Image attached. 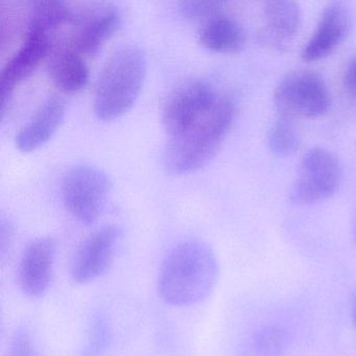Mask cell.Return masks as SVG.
<instances>
[{
	"instance_id": "6da1fadb",
	"label": "cell",
	"mask_w": 356,
	"mask_h": 356,
	"mask_svg": "<svg viewBox=\"0 0 356 356\" xmlns=\"http://www.w3.org/2000/svg\"><path fill=\"white\" fill-rule=\"evenodd\" d=\"M218 273L213 251L203 241L187 239L175 245L164 259L158 291L170 305H193L210 295Z\"/></svg>"
},
{
	"instance_id": "7a4b0ae2",
	"label": "cell",
	"mask_w": 356,
	"mask_h": 356,
	"mask_svg": "<svg viewBox=\"0 0 356 356\" xmlns=\"http://www.w3.org/2000/svg\"><path fill=\"white\" fill-rule=\"evenodd\" d=\"M235 112L236 108L230 97H220L197 122L170 136L163 155L165 168L175 174H185L207 164L226 138Z\"/></svg>"
},
{
	"instance_id": "3957f363",
	"label": "cell",
	"mask_w": 356,
	"mask_h": 356,
	"mask_svg": "<svg viewBox=\"0 0 356 356\" xmlns=\"http://www.w3.org/2000/svg\"><path fill=\"white\" fill-rule=\"evenodd\" d=\"M147 72L145 53L137 45L118 47L108 58L97 81L95 110L101 120L124 114L136 101Z\"/></svg>"
},
{
	"instance_id": "277c9868",
	"label": "cell",
	"mask_w": 356,
	"mask_h": 356,
	"mask_svg": "<svg viewBox=\"0 0 356 356\" xmlns=\"http://www.w3.org/2000/svg\"><path fill=\"white\" fill-rule=\"evenodd\" d=\"M274 103L280 115L318 118L331 108V95L320 74L297 70L286 74L274 91Z\"/></svg>"
},
{
	"instance_id": "5b68a950",
	"label": "cell",
	"mask_w": 356,
	"mask_h": 356,
	"mask_svg": "<svg viewBox=\"0 0 356 356\" xmlns=\"http://www.w3.org/2000/svg\"><path fill=\"white\" fill-rule=\"evenodd\" d=\"M109 177L91 164L70 168L62 181V197L68 211L85 225L97 220L109 195Z\"/></svg>"
},
{
	"instance_id": "8992f818",
	"label": "cell",
	"mask_w": 356,
	"mask_h": 356,
	"mask_svg": "<svg viewBox=\"0 0 356 356\" xmlns=\"http://www.w3.org/2000/svg\"><path fill=\"white\" fill-rule=\"evenodd\" d=\"M343 168L334 154L314 147L304 154L291 188V199L299 205L320 203L334 195L341 184Z\"/></svg>"
},
{
	"instance_id": "52a82bcc",
	"label": "cell",
	"mask_w": 356,
	"mask_h": 356,
	"mask_svg": "<svg viewBox=\"0 0 356 356\" xmlns=\"http://www.w3.org/2000/svg\"><path fill=\"white\" fill-rule=\"evenodd\" d=\"M220 97L205 81L188 80L179 85L166 99L162 120L170 136L188 128L207 113Z\"/></svg>"
},
{
	"instance_id": "ba28073f",
	"label": "cell",
	"mask_w": 356,
	"mask_h": 356,
	"mask_svg": "<svg viewBox=\"0 0 356 356\" xmlns=\"http://www.w3.org/2000/svg\"><path fill=\"white\" fill-rule=\"evenodd\" d=\"M120 237V229L112 225L91 233L72 260L70 273L74 281L85 284L103 276L113 261Z\"/></svg>"
},
{
	"instance_id": "9c48e42d",
	"label": "cell",
	"mask_w": 356,
	"mask_h": 356,
	"mask_svg": "<svg viewBox=\"0 0 356 356\" xmlns=\"http://www.w3.org/2000/svg\"><path fill=\"white\" fill-rule=\"evenodd\" d=\"M352 12L345 3L332 1L323 10L316 31L302 49V59L316 62L332 54L352 28Z\"/></svg>"
},
{
	"instance_id": "30bf717a",
	"label": "cell",
	"mask_w": 356,
	"mask_h": 356,
	"mask_svg": "<svg viewBox=\"0 0 356 356\" xmlns=\"http://www.w3.org/2000/svg\"><path fill=\"white\" fill-rule=\"evenodd\" d=\"M24 42L17 53L3 66L0 74V114L5 115L16 84L30 76L51 49L49 35L26 33Z\"/></svg>"
},
{
	"instance_id": "8fae6325",
	"label": "cell",
	"mask_w": 356,
	"mask_h": 356,
	"mask_svg": "<svg viewBox=\"0 0 356 356\" xmlns=\"http://www.w3.org/2000/svg\"><path fill=\"white\" fill-rule=\"evenodd\" d=\"M120 19L118 10L110 6L76 13L67 47L82 56L95 55L118 30Z\"/></svg>"
},
{
	"instance_id": "7c38bea8",
	"label": "cell",
	"mask_w": 356,
	"mask_h": 356,
	"mask_svg": "<svg viewBox=\"0 0 356 356\" xmlns=\"http://www.w3.org/2000/svg\"><path fill=\"white\" fill-rule=\"evenodd\" d=\"M56 249L51 237H39L26 248L18 268V282L24 295L39 298L47 293L53 279Z\"/></svg>"
},
{
	"instance_id": "4fadbf2b",
	"label": "cell",
	"mask_w": 356,
	"mask_h": 356,
	"mask_svg": "<svg viewBox=\"0 0 356 356\" xmlns=\"http://www.w3.org/2000/svg\"><path fill=\"white\" fill-rule=\"evenodd\" d=\"M65 113V103L58 95H51L35 112L15 137L16 147L22 152H32L44 145L57 131Z\"/></svg>"
},
{
	"instance_id": "5bb4252c",
	"label": "cell",
	"mask_w": 356,
	"mask_h": 356,
	"mask_svg": "<svg viewBox=\"0 0 356 356\" xmlns=\"http://www.w3.org/2000/svg\"><path fill=\"white\" fill-rule=\"evenodd\" d=\"M264 40L275 49H286L299 33L302 12L298 3L289 0H272L264 3Z\"/></svg>"
},
{
	"instance_id": "9a60e30c",
	"label": "cell",
	"mask_w": 356,
	"mask_h": 356,
	"mask_svg": "<svg viewBox=\"0 0 356 356\" xmlns=\"http://www.w3.org/2000/svg\"><path fill=\"white\" fill-rule=\"evenodd\" d=\"M200 42L214 53H237L245 44V33L237 20L222 13L216 14L200 30Z\"/></svg>"
},
{
	"instance_id": "2e32d148",
	"label": "cell",
	"mask_w": 356,
	"mask_h": 356,
	"mask_svg": "<svg viewBox=\"0 0 356 356\" xmlns=\"http://www.w3.org/2000/svg\"><path fill=\"white\" fill-rule=\"evenodd\" d=\"M49 72L54 83L66 92L81 90L88 81L86 62L81 54L67 45L54 53L49 63Z\"/></svg>"
},
{
	"instance_id": "e0dca14e",
	"label": "cell",
	"mask_w": 356,
	"mask_h": 356,
	"mask_svg": "<svg viewBox=\"0 0 356 356\" xmlns=\"http://www.w3.org/2000/svg\"><path fill=\"white\" fill-rule=\"evenodd\" d=\"M74 12L67 3L57 0H41L31 3L26 33L39 32L49 34L61 24L72 22Z\"/></svg>"
},
{
	"instance_id": "ac0fdd59",
	"label": "cell",
	"mask_w": 356,
	"mask_h": 356,
	"mask_svg": "<svg viewBox=\"0 0 356 356\" xmlns=\"http://www.w3.org/2000/svg\"><path fill=\"white\" fill-rule=\"evenodd\" d=\"M301 137L293 118L279 116L268 131V145L270 151L275 155L286 157L299 149Z\"/></svg>"
},
{
	"instance_id": "d6986e66",
	"label": "cell",
	"mask_w": 356,
	"mask_h": 356,
	"mask_svg": "<svg viewBox=\"0 0 356 356\" xmlns=\"http://www.w3.org/2000/svg\"><path fill=\"white\" fill-rule=\"evenodd\" d=\"M110 326L105 314H95L89 328L87 343L81 356H101L110 341Z\"/></svg>"
},
{
	"instance_id": "ffe728a7",
	"label": "cell",
	"mask_w": 356,
	"mask_h": 356,
	"mask_svg": "<svg viewBox=\"0 0 356 356\" xmlns=\"http://www.w3.org/2000/svg\"><path fill=\"white\" fill-rule=\"evenodd\" d=\"M225 3L214 0H187L179 3V10L183 15L191 19H209L216 14L222 13Z\"/></svg>"
},
{
	"instance_id": "44dd1931",
	"label": "cell",
	"mask_w": 356,
	"mask_h": 356,
	"mask_svg": "<svg viewBox=\"0 0 356 356\" xmlns=\"http://www.w3.org/2000/svg\"><path fill=\"white\" fill-rule=\"evenodd\" d=\"M7 356H38L34 341L26 328H19L12 337Z\"/></svg>"
},
{
	"instance_id": "7402d4cb",
	"label": "cell",
	"mask_w": 356,
	"mask_h": 356,
	"mask_svg": "<svg viewBox=\"0 0 356 356\" xmlns=\"http://www.w3.org/2000/svg\"><path fill=\"white\" fill-rule=\"evenodd\" d=\"M343 86L350 95L356 99V57L350 61L343 74Z\"/></svg>"
},
{
	"instance_id": "603a6c76",
	"label": "cell",
	"mask_w": 356,
	"mask_h": 356,
	"mask_svg": "<svg viewBox=\"0 0 356 356\" xmlns=\"http://www.w3.org/2000/svg\"><path fill=\"white\" fill-rule=\"evenodd\" d=\"M12 237H13V229L11 225L3 220L1 228H0V254L3 260L11 248L12 239H13Z\"/></svg>"
},
{
	"instance_id": "cb8c5ba5",
	"label": "cell",
	"mask_w": 356,
	"mask_h": 356,
	"mask_svg": "<svg viewBox=\"0 0 356 356\" xmlns=\"http://www.w3.org/2000/svg\"><path fill=\"white\" fill-rule=\"evenodd\" d=\"M352 318H353L354 324L356 326V293L354 295L353 301H352Z\"/></svg>"
},
{
	"instance_id": "d4e9b609",
	"label": "cell",
	"mask_w": 356,
	"mask_h": 356,
	"mask_svg": "<svg viewBox=\"0 0 356 356\" xmlns=\"http://www.w3.org/2000/svg\"><path fill=\"white\" fill-rule=\"evenodd\" d=\"M355 239H356V222H355Z\"/></svg>"
}]
</instances>
